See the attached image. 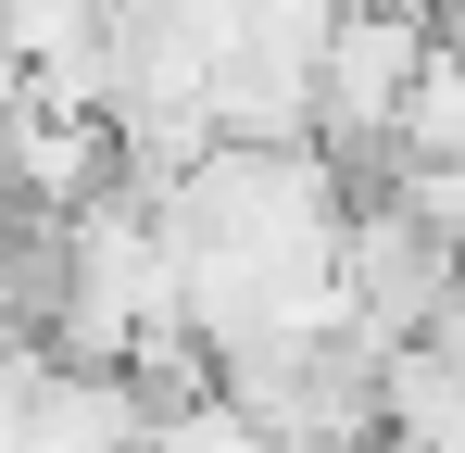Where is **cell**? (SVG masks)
I'll return each instance as SVG.
<instances>
[{"mask_svg":"<svg viewBox=\"0 0 465 453\" xmlns=\"http://www.w3.org/2000/svg\"><path fill=\"white\" fill-rule=\"evenodd\" d=\"M415 51H428V13H415V0H340L327 38H314V114H302V139L314 151L390 139V101H402Z\"/></svg>","mask_w":465,"mask_h":453,"instance_id":"6da1fadb","label":"cell"},{"mask_svg":"<svg viewBox=\"0 0 465 453\" xmlns=\"http://www.w3.org/2000/svg\"><path fill=\"white\" fill-rule=\"evenodd\" d=\"M390 151L402 164H465V51H415V76H402V101H390Z\"/></svg>","mask_w":465,"mask_h":453,"instance_id":"7a4b0ae2","label":"cell"},{"mask_svg":"<svg viewBox=\"0 0 465 453\" xmlns=\"http://www.w3.org/2000/svg\"><path fill=\"white\" fill-rule=\"evenodd\" d=\"M390 202L428 226L440 252H465V164H402V176H390Z\"/></svg>","mask_w":465,"mask_h":453,"instance_id":"3957f363","label":"cell"}]
</instances>
